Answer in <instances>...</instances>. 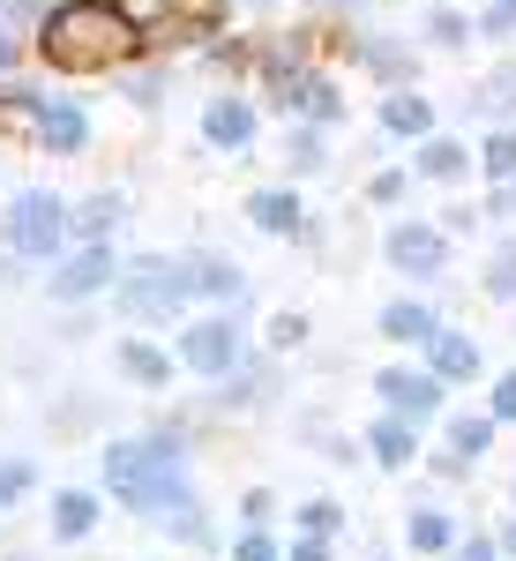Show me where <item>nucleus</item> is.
<instances>
[{
	"label": "nucleus",
	"instance_id": "obj_30",
	"mask_svg": "<svg viewBox=\"0 0 516 561\" xmlns=\"http://www.w3.org/2000/svg\"><path fill=\"white\" fill-rule=\"evenodd\" d=\"M486 31L509 38V31H516V0H494V8H486Z\"/></svg>",
	"mask_w": 516,
	"mask_h": 561
},
{
	"label": "nucleus",
	"instance_id": "obj_11",
	"mask_svg": "<svg viewBox=\"0 0 516 561\" xmlns=\"http://www.w3.org/2000/svg\"><path fill=\"white\" fill-rule=\"evenodd\" d=\"M203 135H210L217 150H240V142H248V135H255V113H248V105H240V98H217L210 113H203Z\"/></svg>",
	"mask_w": 516,
	"mask_h": 561
},
{
	"label": "nucleus",
	"instance_id": "obj_21",
	"mask_svg": "<svg viewBox=\"0 0 516 561\" xmlns=\"http://www.w3.org/2000/svg\"><path fill=\"white\" fill-rule=\"evenodd\" d=\"M121 367H128L135 382H165V375H172L165 352H150V345H128V352H121Z\"/></svg>",
	"mask_w": 516,
	"mask_h": 561
},
{
	"label": "nucleus",
	"instance_id": "obj_9",
	"mask_svg": "<svg viewBox=\"0 0 516 561\" xmlns=\"http://www.w3.org/2000/svg\"><path fill=\"white\" fill-rule=\"evenodd\" d=\"M105 277H113V255H105V248H83L76 262H60V277H53V300H90Z\"/></svg>",
	"mask_w": 516,
	"mask_h": 561
},
{
	"label": "nucleus",
	"instance_id": "obj_5",
	"mask_svg": "<svg viewBox=\"0 0 516 561\" xmlns=\"http://www.w3.org/2000/svg\"><path fill=\"white\" fill-rule=\"evenodd\" d=\"M180 359H187L195 375H232V367H240V330H232V322H195L187 345H180Z\"/></svg>",
	"mask_w": 516,
	"mask_h": 561
},
{
	"label": "nucleus",
	"instance_id": "obj_3",
	"mask_svg": "<svg viewBox=\"0 0 516 561\" xmlns=\"http://www.w3.org/2000/svg\"><path fill=\"white\" fill-rule=\"evenodd\" d=\"M180 300H187V270L165 255L135 262L128 277H121V307H128L135 322H158V314H180Z\"/></svg>",
	"mask_w": 516,
	"mask_h": 561
},
{
	"label": "nucleus",
	"instance_id": "obj_28",
	"mask_svg": "<svg viewBox=\"0 0 516 561\" xmlns=\"http://www.w3.org/2000/svg\"><path fill=\"white\" fill-rule=\"evenodd\" d=\"M300 524L314 531V539H322V531H337V502H307V510H300Z\"/></svg>",
	"mask_w": 516,
	"mask_h": 561
},
{
	"label": "nucleus",
	"instance_id": "obj_6",
	"mask_svg": "<svg viewBox=\"0 0 516 561\" xmlns=\"http://www.w3.org/2000/svg\"><path fill=\"white\" fill-rule=\"evenodd\" d=\"M389 262H397V270H412V277H442L449 240H442L434 225H397V232H389Z\"/></svg>",
	"mask_w": 516,
	"mask_h": 561
},
{
	"label": "nucleus",
	"instance_id": "obj_4",
	"mask_svg": "<svg viewBox=\"0 0 516 561\" xmlns=\"http://www.w3.org/2000/svg\"><path fill=\"white\" fill-rule=\"evenodd\" d=\"M60 240H68V203H60V195H45V187L15 195V210H8V248L45 262Z\"/></svg>",
	"mask_w": 516,
	"mask_h": 561
},
{
	"label": "nucleus",
	"instance_id": "obj_25",
	"mask_svg": "<svg viewBox=\"0 0 516 561\" xmlns=\"http://www.w3.org/2000/svg\"><path fill=\"white\" fill-rule=\"evenodd\" d=\"M479 165H486L494 180H516V135H494V142L479 150Z\"/></svg>",
	"mask_w": 516,
	"mask_h": 561
},
{
	"label": "nucleus",
	"instance_id": "obj_1",
	"mask_svg": "<svg viewBox=\"0 0 516 561\" xmlns=\"http://www.w3.org/2000/svg\"><path fill=\"white\" fill-rule=\"evenodd\" d=\"M45 60L53 68H68V76H98V68H113V60H128L142 31L128 23V8H113V0H60L53 15H45Z\"/></svg>",
	"mask_w": 516,
	"mask_h": 561
},
{
	"label": "nucleus",
	"instance_id": "obj_34",
	"mask_svg": "<svg viewBox=\"0 0 516 561\" xmlns=\"http://www.w3.org/2000/svg\"><path fill=\"white\" fill-rule=\"evenodd\" d=\"M232 561H270V539H262V531H248V539H240V554Z\"/></svg>",
	"mask_w": 516,
	"mask_h": 561
},
{
	"label": "nucleus",
	"instance_id": "obj_17",
	"mask_svg": "<svg viewBox=\"0 0 516 561\" xmlns=\"http://www.w3.org/2000/svg\"><path fill=\"white\" fill-rule=\"evenodd\" d=\"M465 165H472V158H465V142H449V135H427V150H420V173H427V180H457Z\"/></svg>",
	"mask_w": 516,
	"mask_h": 561
},
{
	"label": "nucleus",
	"instance_id": "obj_35",
	"mask_svg": "<svg viewBox=\"0 0 516 561\" xmlns=\"http://www.w3.org/2000/svg\"><path fill=\"white\" fill-rule=\"evenodd\" d=\"M457 561H494V539H465V547H457Z\"/></svg>",
	"mask_w": 516,
	"mask_h": 561
},
{
	"label": "nucleus",
	"instance_id": "obj_14",
	"mask_svg": "<svg viewBox=\"0 0 516 561\" xmlns=\"http://www.w3.org/2000/svg\"><path fill=\"white\" fill-rule=\"evenodd\" d=\"M382 337H397V345H427V337H434V314L420 300H397V307H382Z\"/></svg>",
	"mask_w": 516,
	"mask_h": 561
},
{
	"label": "nucleus",
	"instance_id": "obj_15",
	"mask_svg": "<svg viewBox=\"0 0 516 561\" xmlns=\"http://www.w3.org/2000/svg\"><path fill=\"white\" fill-rule=\"evenodd\" d=\"M367 442H375V457H382V465H412V457H420V434H412V420H382Z\"/></svg>",
	"mask_w": 516,
	"mask_h": 561
},
{
	"label": "nucleus",
	"instance_id": "obj_22",
	"mask_svg": "<svg viewBox=\"0 0 516 561\" xmlns=\"http://www.w3.org/2000/svg\"><path fill=\"white\" fill-rule=\"evenodd\" d=\"M449 539H457V531H449V517H412V547H420V554H442V547H449Z\"/></svg>",
	"mask_w": 516,
	"mask_h": 561
},
{
	"label": "nucleus",
	"instance_id": "obj_36",
	"mask_svg": "<svg viewBox=\"0 0 516 561\" xmlns=\"http://www.w3.org/2000/svg\"><path fill=\"white\" fill-rule=\"evenodd\" d=\"M293 561H330V547H322V539L307 531V547H300V554H293Z\"/></svg>",
	"mask_w": 516,
	"mask_h": 561
},
{
	"label": "nucleus",
	"instance_id": "obj_19",
	"mask_svg": "<svg viewBox=\"0 0 516 561\" xmlns=\"http://www.w3.org/2000/svg\"><path fill=\"white\" fill-rule=\"evenodd\" d=\"M113 225H121V195H90L83 217H76V232H83V240H105Z\"/></svg>",
	"mask_w": 516,
	"mask_h": 561
},
{
	"label": "nucleus",
	"instance_id": "obj_23",
	"mask_svg": "<svg viewBox=\"0 0 516 561\" xmlns=\"http://www.w3.org/2000/svg\"><path fill=\"white\" fill-rule=\"evenodd\" d=\"M486 293H494V300H516V240H509V248H494V270H486Z\"/></svg>",
	"mask_w": 516,
	"mask_h": 561
},
{
	"label": "nucleus",
	"instance_id": "obj_13",
	"mask_svg": "<svg viewBox=\"0 0 516 561\" xmlns=\"http://www.w3.org/2000/svg\"><path fill=\"white\" fill-rule=\"evenodd\" d=\"M382 128L389 135H434V105L412 98V90H397V98H382Z\"/></svg>",
	"mask_w": 516,
	"mask_h": 561
},
{
	"label": "nucleus",
	"instance_id": "obj_8",
	"mask_svg": "<svg viewBox=\"0 0 516 561\" xmlns=\"http://www.w3.org/2000/svg\"><path fill=\"white\" fill-rule=\"evenodd\" d=\"M31 135H38L53 158H76V150L90 142V121L76 113V105H38V128H31Z\"/></svg>",
	"mask_w": 516,
	"mask_h": 561
},
{
	"label": "nucleus",
	"instance_id": "obj_7",
	"mask_svg": "<svg viewBox=\"0 0 516 561\" xmlns=\"http://www.w3.org/2000/svg\"><path fill=\"white\" fill-rule=\"evenodd\" d=\"M375 389L389 397V412H397V420H427L434 404H442V382H434V375H404V367H389Z\"/></svg>",
	"mask_w": 516,
	"mask_h": 561
},
{
	"label": "nucleus",
	"instance_id": "obj_16",
	"mask_svg": "<svg viewBox=\"0 0 516 561\" xmlns=\"http://www.w3.org/2000/svg\"><path fill=\"white\" fill-rule=\"evenodd\" d=\"M187 293H210V300H240V270H232V262H187Z\"/></svg>",
	"mask_w": 516,
	"mask_h": 561
},
{
	"label": "nucleus",
	"instance_id": "obj_20",
	"mask_svg": "<svg viewBox=\"0 0 516 561\" xmlns=\"http://www.w3.org/2000/svg\"><path fill=\"white\" fill-rule=\"evenodd\" d=\"M486 442H494V420H449V449H457L465 465H472Z\"/></svg>",
	"mask_w": 516,
	"mask_h": 561
},
{
	"label": "nucleus",
	"instance_id": "obj_18",
	"mask_svg": "<svg viewBox=\"0 0 516 561\" xmlns=\"http://www.w3.org/2000/svg\"><path fill=\"white\" fill-rule=\"evenodd\" d=\"M90 524H98V502H90V494H60V502H53V531H60V539H83Z\"/></svg>",
	"mask_w": 516,
	"mask_h": 561
},
{
	"label": "nucleus",
	"instance_id": "obj_24",
	"mask_svg": "<svg viewBox=\"0 0 516 561\" xmlns=\"http://www.w3.org/2000/svg\"><path fill=\"white\" fill-rule=\"evenodd\" d=\"M427 38L434 45H465V38H472V23H465L457 8H434V15H427Z\"/></svg>",
	"mask_w": 516,
	"mask_h": 561
},
{
	"label": "nucleus",
	"instance_id": "obj_27",
	"mask_svg": "<svg viewBox=\"0 0 516 561\" xmlns=\"http://www.w3.org/2000/svg\"><path fill=\"white\" fill-rule=\"evenodd\" d=\"M31 479H38V465H23V457H15V465H0V510H8L15 494H31Z\"/></svg>",
	"mask_w": 516,
	"mask_h": 561
},
{
	"label": "nucleus",
	"instance_id": "obj_29",
	"mask_svg": "<svg viewBox=\"0 0 516 561\" xmlns=\"http://www.w3.org/2000/svg\"><path fill=\"white\" fill-rule=\"evenodd\" d=\"M300 330H307L300 314H277V322H270V345H277V352H285V345H300Z\"/></svg>",
	"mask_w": 516,
	"mask_h": 561
},
{
	"label": "nucleus",
	"instance_id": "obj_26",
	"mask_svg": "<svg viewBox=\"0 0 516 561\" xmlns=\"http://www.w3.org/2000/svg\"><path fill=\"white\" fill-rule=\"evenodd\" d=\"M38 105L45 98H15V90H8V98H0V128H38Z\"/></svg>",
	"mask_w": 516,
	"mask_h": 561
},
{
	"label": "nucleus",
	"instance_id": "obj_12",
	"mask_svg": "<svg viewBox=\"0 0 516 561\" xmlns=\"http://www.w3.org/2000/svg\"><path fill=\"white\" fill-rule=\"evenodd\" d=\"M248 217H255L262 232H300V195L293 187H262L255 203H248Z\"/></svg>",
	"mask_w": 516,
	"mask_h": 561
},
{
	"label": "nucleus",
	"instance_id": "obj_37",
	"mask_svg": "<svg viewBox=\"0 0 516 561\" xmlns=\"http://www.w3.org/2000/svg\"><path fill=\"white\" fill-rule=\"evenodd\" d=\"M502 539H509V547H516V524H509V531H502Z\"/></svg>",
	"mask_w": 516,
	"mask_h": 561
},
{
	"label": "nucleus",
	"instance_id": "obj_32",
	"mask_svg": "<svg viewBox=\"0 0 516 561\" xmlns=\"http://www.w3.org/2000/svg\"><path fill=\"white\" fill-rule=\"evenodd\" d=\"M494 420H516V375L494 382Z\"/></svg>",
	"mask_w": 516,
	"mask_h": 561
},
{
	"label": "nucleus",
	"instance_id": "obj_31",
	"mask_svg": "<svg viewBox=\"0 0 516 561\" xmlns=\"http://www.w3.org/2000/svg\"><path fill=\"white\" fill-rule=\"evenodd\" d=\"M486 105H516V68H502V76L486 83Z\"/></svg>",
	"mask_w": 516,
	"mask_h": 561
},
{
	"label": "nucleus",
	"instance_id": "obj_10",
	"mask_svg": "<svg viewBox=\"0 0 516 561\" xmlns=\"http://www.w3.org/2000/svg\"><path fill=\"white\" fill-rule=\"evenodd\" d=\"M434 382H472L479 375V345L472 337H449V330H434Z\"/></svg>",
	"mask_w": 516,
	"mask_h": 561
},
{
	"label": "nucleus",
	"instance_id": "obj_2",
	"mask_svg": "<svg viewBox=\"0 0 516 561\" xmlns=\"http://www.w3.org/2000/svg\"><path fill=\"white\" fill-rule=\"evenodd\" d=\"M105 479H113V494H128L135 510H150V517H165L180 531H195L187 524V486H180V449L172 442H121V449H105Z\"/></svg>",
	"mask_w": 516,
	"mask_h": 561
},
{
	"label": "nucleus",
	"instance_id": "obj_33",
	"mask_svg": "<svg viewBox=\"0 0 516 561\" xmlns=\"http://www.w3.org/2000/svg\"><path fill=\"white\" fill-rule=\"evenodd\" d=\"M404 195V173H375V203H397Z\"/></svg>",
	"mask_w": 516,
	"mask_h": 561
}]
</instances>
